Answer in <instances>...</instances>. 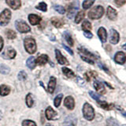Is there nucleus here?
I'll use <instances>...</instances> for the list:
<instances>
[{
    "instance_id": "obj_42",
    "label": "nucleus",
    "mask_w": 126,
    "mask_h": 126,
    "mask_svg": "<svg viewBox=\"0 0 126 126\" xmlns=\"http://www.w3.org/2000/svg\"><path fill=\"white\" fill-rule=\"evenodd\" d=\"M84 36H85L86 38H88V39H92V38L93 37L92 33L91 32H89V31H84Z\"/></svg>"
},
{
    "instance_id": "obj_7",
    "label": "nucleus",
    "mask_w": 126,
    "mask_h": 126,
    "mask_svg": "<svg viewBox=\"0 0 126 126\" xmlns=\"http://www.w3.org/2000/svg\"><path fill=\"white\" fill-rule=\"evenodd\" d=\"M114 61H115L117 64L123 65L126 62V55L122 51H118L116 53L115 56H114Z\"/></svg>"
},
{
    "instance_id": "obj_38",
    "label": "nucleus",
    "mask_w": 126,
    "mask_h": 126,
    "mask_svg": "<svg viewBox=\"0 0 126 126\" xmlns=\"http://www.w3.org/2000/svg\"><path fill=\"white\" fill-rule=\"evenodd\" d=\"M17 78H18V80H26V78H27V74L25 72V71H21L18 75H17Z\"/></svg>"
},
{
    "instance_id": "obj_6",
    "label": "nucleus",
    "mask_w": 126,
    "mask_h": 126,
    "mask_svg": "<svg viewBox=\"0 0 126 126\" xmlns=\"http://www.w3.org/2000/svg\"><path fill=\"white\" fill-rule=\"evenodd\" d=\"M120 35L115 29H111L110 32V42L112 44H117L119 42Z\"/></svg>"
},
{
    "instance_id": "obj_30",
    "label": "nucleus",
    "mask_w": 126,
    "mask_h": 126,
    "mask_svg": "<svg viewBox=\"0 0 126 126\" xmlns=\"http://www.w3.org/2000/svg\"><path fill=\"white\" fill-rule=\"evenodd\" d=\"M94 2V0H84L83 2V8L84 10H87L92 6Z\"/></svg>"
},
{
    "instance_id": "obj_3",
    "label": "nucleus",
    "mask_w": 126,
    "mask_h": 126,
    "mask_svg": "<svg viewBox=\"0 0 126 126\" xmlns=\"http://www.w3.org/2000/svg\"><path fill=\"white\" fill-rule=\"evenodd\" d=\"M83 114L85 119L88 121H92L94 117V110L93 107L89 103H84L83 106Z\"/></svg>"
},
{
    "instance_id": "obj_14",
    "label": "nucleus",
    "mask_w": 126,
    "mask_h": 126,
    "mask_svg": "<svg viewBox=\"0 0 126 126\" xmlns=\"http://www.w3.org/2000/svg\"><path fill=\"white\" fill-rule=\"evenodd\" d=\"M64 104L69 110H72L75 107V102H74V98L72 96H67L65 98L64 101Z\"/></svg>"
},
{
    "instance_id": "obj_46",
    "label": "nucleus",
    "mask_w": 126,
    "mask_h": 126,
    "mask_svg": "<svg viewBox=\"0 0 126 126\" xmlns=\"http://www.w3.org/2000/svg\"><path fill=\"white\" fill-rule=\"evenodd\" d=\"M123 48H124L125 50H126V43H125V45L123 46Z\"/></svg>"
},
{
    "instance_id": "obj_15",
    "label": "nucleus",
    "mask_w": 126,
    "mask_h": 126,
    "mask_svg": "<svg viewBox=\"0 0 126 126\" xmlns=\"http://www.w3.org/2000/svg\"><path fill=\"white\" fill-rule=\"evenodd\" d=\"M94 88H95V90L97 91V92L101 94H104L106 93L105 87H104L103 84L100 81H98V80L94 81Z\"/></svg>"
},
{
    "instance_id": "obj_33",
    "label": "nucleus",
    "mask_w": 126,
    "mask_h": 126,
    "mask_svg": "<svg viewBox=\"0 0 126 126\" xmlns=\"http://www.w3.org/2000/svg\"><path fill=\"white\" fill-rule=\"evenodd\" d=\"M33 103H34V101L32 98V94H29L26 96V104L29 107H32Z\"/></svg>"
},
{
    "instance_id": "obj_9",
    "label": "nucleus",
    "mask_w": 126,
    "mask_h": 126,
    "mask_svg": "<svg viewBox=\"0 0 126 126\" xmlns=\"http://www.w3.org/2000/svg\"><path fill=\"white\" fill-rule=\"evenodd\" d=\"M78 50L79 52H80V56H84V57H86V58H88L90 59H92V60H95V59H97V57L95 56L94 54H93L92 53L89 52V51L88 50H86L84 48H82V47H80V48H78Z\"/></svg>"
},
{
    "instance_id": "obj_8",
    "label": "nucleus",
    "mask_w": 126,
    "mask_h": 126,
    "mask_svg": "<svg viewBox=\"0 0 126 126\" xmlns=\"http://www.w3.org/2000/svg\"><path fill=\"white\" fill-rule=\"evenodd\" d=\"M16 56V51L12 47H7L2 54V57L6 59H13Z\"/></svg>"
},
{
    "instance_id": "obj_23",
    "label": "nucleus",
    "mask_w": 126,
    "mask_h": 126,
    "mask_svg": "<svg viewBox=\"0 0 126 126\" xmlns=\"http://www.w3.org/2000/svg\"><path fill=\"white\" fill-rule=\"evenodd\" d=\"M98 103L102 109H104L106 110H110L113 109V107H114L113 104H109L106 102H104V101H100L99 100V101H98Z\"/></svg>"
},
{
    "instance_id": "obj_1",
    "label": "nucleus",
    "mask_w": 126,
    "mask_h": 126,
    "mask_svg": "<svg viewBox=\"0 0 126 126\" xmlns=\"http://www.w3.org/2000/svg\"><path fill=\"white\" fill-rule=\"evenodd\" d=\"M104 14V8L102 6H96L93 7L88 12V17L92 20L99 19L102 17Z\"/></svg>"
},
{
    "instance_id": "obj_24",
    "label": "nucleus",
    "mask_w": 126,
    "mask_h": 126,
    "mask_svg": "<svg viewBox=\"0 0 126 126\" xmlns=\"http://www.w3.org/2000/svg\"><path fill=\"white\" fill-rule=\"evenodd\" d=\"M10 92V87L4 85V84L0 86V94H1L2 96H6L7 94H9Z\"/></svg>"
},
{
    "instance_id": "obj_45",
    "label": "nucleus",
    "mask_w": 126,
    "mask_h": 126,
    "mask_svg": "<svg viewBox=\"0 0 126 126\" xmlns=\"http://www.w3.org/2000/svg\"><path fill=\"white\" fill-rule=\"evenodd\" d=\"M99 66H100V68H102V69H104V70L106 71V73H108L110 74V72H109L108 69H106V67H105V66H104L103 65H102V64H99Z\"/></svg>"
},
{
    "instance_id": "obj_36",
    "label": "nucleus",
    "mask_w": 126,
    "mask_h": 126,
    "mask_svg": "<svg viewBox=\"0 0 126 126\" xmlns=\"http://www.w3.org/2000/svg\"><path fill=\"white\" fill-rule=\"evenodd\" d=\"M35 8H36V9H38V10H41V11H44V12L47 11V4L45 2H43L39 3L38 5L35 6Z\"/></svg>"
},
{
    "instance_id": "obj_25",
    "label": "nucleus",
    "mask_w": 126,
    "mask_h": 126,
    "mask_svg": "<svg viewBox=\"0 0 126 126\" xmlns=\"http://www.w3.org/2000/svg\"><path fill=\"white\" fill-rule=\"evenodd\" d=\"M63 37H64V39H65V41L67 42V43L69 45V46H73V39L72 38V36H71V35L67 32H65L64 34H63Z\"/></svg>"
},
{
    "instance_id": "obj_37",
    "label": "nucleus",
    "mask_w": 126,
    "mask_h": 126,
    "mask_svg": "<svg viewBox=\"0 0 126 126\" xmlns=\"http://www.w3.org/2000/svg\"><path fill=\"white\" fill-rule=\"evenodd\" d=\"M54 10L58 11L59 14H64L65 13V9L64 7H63L62 6H60V5H55L54 6Z\"/></svg>"
},
{
    "instance_id": "obj_5",
    "label": "nucleus",
    "mask_w": 126,
    "mask_h": 126,
    "mask_svg": "<svg viewBox=\"0 0 126 126\" xmlns=\"http://www.w3.org/2000/svg\"><path fill=\"white\" fill-rule=\"evenodd\" d=\"M11 18V13L10 10L6 9L4 10L1 14H0V25L5 26L10 22Z\"/></svg>"
},
{
    "instance_id": "obj_2",
    "label": "nucleus",
    "mask_w": 126,
    "mask_h": 126,
    "mask_svg": "<svg viewBox=\"0 0 126 126\" xmlns=\"http://www.w3.org/2000/svg\"><path fill=\"white\" fill-rule=\"evenodd\" d=\"M25 48L26 51L29 54H34L36 51V43L32 37H26L24 41Z\"/></svg>"
},
{
    "instance_id": "obj_12",
    "label": "nucleus",
    "mask_w": 126,
    "mask_h": 126,
    "mask_svg": "<svg viewBox=\"0 0 126 126\" xmlns=\"http://www.w3.org/2000/svg\"><path fill=\"white\" fill-rule=\"evenodd\" d=\"M78 8H79V6H78L77 1H76L73 4H71V5L69 6L68 14H67V16H68L69 18H72L73 17V15L75 14V13H76V11L78 10Z\"/></svg>"
},
{
    "instance_id": "obj_11",
    "label": "nucleus",
    "mask_w": 126,
    "mask_h": 126,
    "mask_svg": "<svg viewBox=\"0 0 126 126\" xmlns=\"http://www.w3.org/2000/svg\"><path fill=\"white\" fill-rule=\"evenodd\" d=\"M77 117L74 115H73V114H71V115H69L65 119L64 125L65 126H75L77 125Z\"/></svg>"
},
{
    "instance_id": "obj_13",
    "label": "nucleus",
    "mask_w": 126,
    "mask_h": 126,
    "mask_svg": "<svg viewBox=\"0 0 126 126\" xmlns=\"http://www.w3.org/2000/svg\"><path fill=\"white\" fill-rule=\"evenodd\" d=\"M106 15H107V17L110 20H111V21H115L117 17V13L116 10H114L113 8H112L111 6L107 7Z\"/></svg>"
},
{
    "instance_id": "obj_27",
    "label": "nucleus",
    "mask_w": 126,
    "mask_h": 126,
    "mask_svg": "<svg viewBox=\"0 0 126 126\" xmlns=\"http://www.w3.org/2000/svg\"><path fill=\"white\" fill-rule=\"evenodd\" d=\"M62 72H63V73H64V75L65 77H69V78H73V77H75V74H74V73L73 72V71L71 69H68V68H66V67H63Z\"/></svg>"
},
{
    "instance_id": "obj_35",
    "label": "nucleus",
    "mask_w": 126,
    "mask_h": 126,
    "mask_svg": "<svg viewBox=\"0 0 126 126\" xmlns=\"http://www.w3.org/2000/svg\"><path fill=\"white\" fill-rule=\"evenodd\" d=\"M10 68L8 66L5 65H2L0 66V73L2 74H8L10 73Z\"/></svg>"
},
{
    "instance_id": "obj_41",
    "label": "nucleus",
    "mask_w": 126,
    "mask_h": 126,
    "mask_svg": "<svg viewBox=\"0 0 126 126\" xmlns=\"http://www.w3.org/2000/svg\"><path fill=\"white\" fill-rule=\"evenodd\" d=\"M116 5L118 6H122L126 3V0H114Z\"/></svg>"
},
{
    "instance_id": "obj_31",
    "label": "nucleus",
    "mask_w": 126,
    "mask_h": 126,
    "mask_svg": "<svg viewBox=\"0 0 126 126\" xmlns=\"http://www.w3.org/2000/svg\"><path fill=\"white\" fill-rule=\"evenodd\" d=\"M62 97H63L62 94H59L56 97H55L54 100V106H56V107H58V106H60L62 99Z\"/></svg>"
},
{
    "instance_id": "obj_32",
    "label": "nucleus",
    "mask_w": 126,
    "mask_h": 126,
    "mask_svg": "<svg viewBox=\"0 0 126 126\" xmlns=\"http://www.w3.org/2000/svg\"><path fill=\"white\" fill-rule=\"evenodd\" d=\"M82 29L84 31H90L92 29V24L86 20V21H84L82 24Z\"/></svg>"
},
{
    "instance_id": "obj_19",
    "label": "nucleus",
    "mask_w": 126,
    "mask_h": 126,
    "mask_svg": "<svg viewBox=\"0 0 126 126\" xmlns=\"http://www.w3.org/2000/svg\"><path fill=\"white\" fill-rule=\"evenodd\" d=\"M57 116V113L50 107L48 106L46 110V117L48 120H54Z\"/></svg>"
},
{
    "instance_id": "obj_48",
    "label": "nucleus",
    "mask_w": 126,
    "mask_h": 126,
    "mask_svg": "<svg viewBox=\"0 0 126 126\" xmlns=\"http://www.w3.org/2000/svg\"><path fill=\"white\" fill-rule=\"evenodd\" d=\"M122 126H126V125H122Z\"/></svg>"
},
{
    "instance_id": "obj_26",
    "label": "nucleus",
    "mask_w": 126,
    "mask_h": 126,
    "mask_svg": "<svg viewBox=\"0 0 126 126\" xmlns=\"http://www.w3.org/2000/svg\"><path fill=\"white\" fill-rule=\"evenodd\" d=\"M26 64H27V66L29 67V69H33L35 67V59L34 57H30L28 58V60L26 62Z\"/></svg>"
},
{
    "instance_id": "obj_43",
    "label": "nucleus",
    "mask_w": 126,
    "mask_h": 126,
    "mask_svg": "<svg viewBox=\"0 0 126 126\" xmlns=\"http://www.w3.org/2000/svg\"><path fill=\"white\" fill-rule=\"evenodd\" d=\"M62 46H63V47H64V48H65V50H67V51H68V52L71 54V55H73V50H71L70 48H69V47H66L65 44H62Z\"/></svg>"
},
{
    "instance_id": "obj_20",
    "label": "nucleus",
    "mask_w": 126,
    "mask_h": 126,
    "mask_svg": "<svg viewBox=\"0 0 126 126\" xmlns=\"http://www.w3.org/2000/svg\"><path fill=\"white\" fill-rule=\"evenodd\" d=\"M55 86H56V79L54 77H51L50 78V80L48 83V87H47V91L50 93H53L55 89Z\"/></svg>"
},
{
    "instance_id": "obj_34",
    "label": "nucleus",
    "mask_w": 126,
    "mask_h": 126,
    "mask_svg": "<svg viewBox=\"0 0 126 126\" xmlns=\"http://www.w3.org/2000/svg\"><path fill=\"white\" fill-rule=\"evenodd\" d=\"M6 36L10 39H14L17 37V34H16V32L13 30H7L6 31Z\"/></svg>"
},
{
    "instance_id": "obj_16",
    "label": "nucleus",
    "mask_w": 126,
    "mask_h": 126,
    "mask_svg": "<svg viewBox=\"0 0 126 126\" xmlns=\"http://www.w3.org/2000/svg\"><path fill=\"white\" fill-rule=\"evenodd\" d=\"M98 35L99 37L100 40L102 43H105L107 39V32H106V30L104 29L103 27H101L98 29Z\"/></svg>"
},
{
    "instance_id": "obj_18",
    "label": "nucleus",
    "mask_w": 126,
    "mask_h": 126,
    "mask_svg": "<svg viewBox=\"0 0 126 126\" xmlns=\"http://www.w3.org/2000/svg\"><path fill=\"white\" fill-rule=\"evenodd\" d=\"M6 3L8 4V6L14 10H17L21 6L20 0H6Z\"/></svg>"
},
{
    "instance_id": "obj_40",
    "label": "nucleus",
    "mask_w": 126,
    "mask_h": 126,
    "mask_svg": "<svg viewBox=\"0 0 126 126\" xmlns=\"http://www.w3.org/2000/svg\"><path fill=\"white\" fill-rule=\"evenodd\" d=\"M89 94H90L91 96L92 97V98H94V99H95V100H96L97 102L100 100V99H99V98H100L99 95H98L97 94H95V93H94V92H92V91H90V92H89Z\"/></svg>"
},
{
    "instance_id": "obj_47",
    "label": "nucleus",
    "mask_w": 126,
    "mask_h": 126,
    "mask_svg": "<svg viewBox=\"0 0 126 126\" xmlns=\"http://www.w3.org/2000/svg\"><path fill=\"white\" fill-rule=\"evenodd\" d=\"M121 112H122V113H123V114H124V115H125V116L126 117V113H125L124 111H121Z\"/></svg>"
},
{
    "instance_id": "obj_44",
    "label": "nucleus",
    "mask_w": 126,
    "mask_h": 126,
    "mask_svg": "<svg viewBox=\"0 0 126 126\" xmlns=\"http://www.w3.org/2000/svg\"><path fill=\"white\" fill-rule=\"evenodd\" d=\"M2 47H3V39L1 36H0V51L2 50Z\"/></svg>"
},
{
    "instance_id": "obj_50",
    "label": "nucleus",
    "mask_w": 126,
    "mask_h": 126,
    "mask_svg": "<svg viewBox=\"0 0 126 126\" xmlns=\"http://www.w3.org/2000/svg\"><path fill=\"white\" fill-rule=\"evenodd\" d=\"M110 126H111V125H110Z\"/></svg>"
},
{
    "instance_id": "obj_22",
    "label": "nucleus",
    "mask_w": 126,
    "mask_h": 126,
    "mask_svg": "<svg viewBox=\"0 0 126 126\" xmlns=\"http://www.w3.org/2000/svg\"><path fill=\"white\" fill-rule=\"evenodd\" d=\"M51 23H52V25L56 28H61L63 26V25H64L63 20L58 18V17H53L51 19Z\"/></svg>"
},
{
    "instance_id": "obj_39",
    "label": "nucleus",
    "mask_w": 126,
    "mask_h": 126,
    "mask_svg": "<svg viewBox=\"0 0 126 126\" xmlns=\"http://www.w3.org/2000/svg\"><path fill=\"white\" fill-rule=\"evenodd\" d=\"M22 126H36L35 123L30 120H25L22 122Z\"/></svg>"
},
{
    "instance_id": "obj_17",
    "label": "nucleus",
    "mask_w": 126,
    "mask_h": 126,
    "mask_svg": "<svg viewBox=\"0 0 126 126\" xmlns=\"http://www.w3.org/2000/svg\"><path fill=\"white\" fill-rule=\"evenodd\" d=\"M29 22L31 23V25H38V24L40 23L42 18L38 15L32 14H29Z\"/></svg>"
},
{
    "instance_id": "obj_4",
    "label": "nucleus",
    "mask_w": 126,
    "mask_h": 126,
    "mask_svg": "<svg viewBox=\"0 0 126 126\" xmlns=\"http://www.w3.org/2000/svg\"><path fill=\"white\" fill-rule=\"evenodd\" d=\"M15 26L17 30L21 33L29 32L31 30L30 27L27 25V23L22 21V20H17V21H15Z\"/></svg>"
},
{
    "instance_id": "obj_29",
    "label": "nucleus",
    "mask_w": 126,
    "mask_h": 126,
    "mask_svg": "<svg viewBox=\"0 0 126 126\" xmlns=\"http://www.w3.org/2000/svg\"><path fill=\"white\" fill-rule=\"evenodd\" d=\"M85 16V14L84 11H80L79 13L76 15V17H75V22L77 24H79L80 23L83 19H84Z\"/></svg>"
},
{
    "instance_id": "obj_49",
    "label": "nucleus",
    "mask_w": 126,
    "mask_h": 126,
    "mask_svg": "<svg viewBox=\"0 0 126 126\" xmlns=\"http://www.w3.org/2000/svg\"><path fill=\"white\" fill-rule=\"evenodd\" d=\"M47 126H50V125H47Z\"/></svg>"
},
{
    "instance_id": "obj_10",
    "label": "nucleus",
    "mask_w": 126,
    "mask_h": 126,
    "mask_svg": "<svg viewBox=\"0 0 126 126\" xmlns=\"http://www.w3.org/2000/svg\"><path fill=\"white\" fill-rule=\"evenodd\" d=\"M55 55H56V58H57L58 62L60 65H66V64L68 65L69 64L67 59L62 54L61 51L59 50H58V49L55 50Z\"/></svg>"
},
{
    "instance_id": "obj_28",
    "label": "nucleus",
    "mask_w": 126,
    "mask_h": 126,
    "mask_svg": "<svg viewBox=\"0 0 126 126\" xmlns=\"http://www.w3.org/2000/svg\"><path fill=\"white\" fill-rule=\"evenodd\" d=\"M84 77H85V79L87 80V81H90L92 79L95 78L97 77V73H96V72H94V71H89V72L86 73L84 74Z\"/></svg>"
},
{
    "instance_id": "obj_21",
    "label": "nucleus",
    "mask_w": 126,
    "mask_h": 126,
    "mask_svg": "<svg viewBox=\"0 0 126 126\" xmlns=\"http://www.w3.org/2000/svg\"><path fill=\"white\" fill-rule=\"evenodd\" d=\"M48 62V56L47 54H42L40 56H39L35 61V63H37L39 65H43Z\"/></svg>"
}]
</instances>
